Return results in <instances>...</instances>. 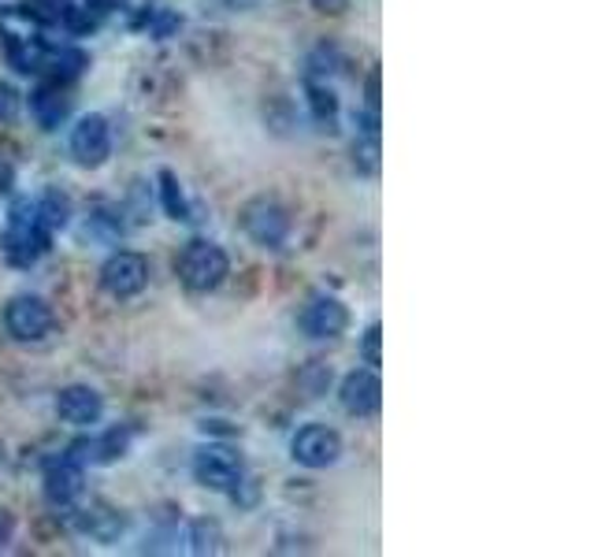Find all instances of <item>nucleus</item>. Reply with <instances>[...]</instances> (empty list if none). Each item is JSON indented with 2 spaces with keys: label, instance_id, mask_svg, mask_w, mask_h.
Listing matches in <instances>:
<instances>
[{
  "label": "nucleus",
  "instance_id": "f257e3e1",
  "mask_svg": "<svg viewBox=\"0 0 594 557\" xmlns=\"http://www.w3.org/2000/svg\"><path fill=\"white\" fill-rule=\"evenodd\" d=\"M228 253L212 242H190L178 257V279L194 294H209V290L220 287L228 279Z\"/></svg>",
  "mask_w": 594,
  "mask_h": 557
},
{
  "label": "nucleus",
  "instance_id": "f03ea898",
  "mask_svg": "<svg viewBox=\"0 0 594 557\" xmlns=\"http://www.w3.org/2000/svg\"><path fill=\"white\" fill-rule=\"evenodd\" d=\"M4 250L12 264H34L49 250V231H45L42 216H37V201H15Z\"/></svg>",
  "mask_w": 594,
  "mask_h": 557
},
{
  "label": "nucleus",
  "instance_id": "7ed1b4c3",
  "mask_svg": "<svg viewBox=\"0 0 594 557\" xmlns=\"http://www.w3.org/2000/svg\"><path fill=\"white\" fill-rule=\"evenodd\" d=\"M101 282H105L112 298H135L149 282V260L141 257V253L119 250L116 257H108L105 268H101Z\"/></svg>",
  "mask_w": 594,
  "mask_h": 557
},
{
  "label": "nucleus",
  "instance_id": "20e7f679",
  "mask_svg": "<svg viewBox=\"0 0 594 557\" xmlns=\"http://www.w3.org/2000/svg\"><path fill=\"white\" fill-rule=\"evenodd\" d=\"M4 324L19 343H42L53 332V309L42 298H15L4 313Z\"/></svg>",
  "mask_w": 594,
  "mask_h": 557
},
{
  "label": "nucleus",
  "instance_id": "39448f33",
  "mask_svg": "<svg viewBox=\"0 0 594 557\" xmlns=\"http://www.w3.org/2000/svg\"><path fill=\"white\" fill-rule=\"evenodd\" d=\"M194 476L209 490H231L242 479V457L228 446H209L194 457Z\"/></svg>",
  "mask_w": 594,
  "mask_h": 557
},
{
  "label": "nucleus",
  "instance_id": "423d86ee",
  "mask_svg": "<svg viewBox=\"0 0 594 557\" xmlns=\"http://www.w3.org/2000/svg\"><path fill=\"white\" fill-rule=\"evenodd\" d=\"M242 223H245V234L257 245H264V250H279L290 234V216L282 212L276 201H253L249 209H245Z\"/></svg>",
  "mask_w": 594,
  "mask_h": 557
},
{
  "label": "nucleus",
  "instance_id": "0eeeda50",
  "mask_svg": "<svg viewBox=\"0 0 594 557\" xmlns=\"http://www.w3.org/2000/svg\"><path fill=\"white\" fill-rule=\"evenodd\" d=\"M338 453H342V439H338V431L331 428H301L294 436V461L305 468H327L338 461Z\"/></svg>",
  "mask_w": 594,
  "mask_h": 557
},
{
  "label": "nucleus",
  "instance_id": "6e6552de",
  "mask_svg": "<svg viewBox=\"0 0 594 557\" xmlns=\"http://www.w3.org/2000/svg\"><path fill=\"white\" fill-rule=\"evenodd\" d=\"M71 153L82 167H101L112 153V135L108 123L101 116L79 119V127L71 130Z\"/></svg>",
  "mask_w": 594,
  "mask_h": 557
},
{
  "label": "nucleus",
  "instance_id": "1a4fd4ad",
  "mask_svg": "<svg viewBox=\"0 0 594 557\" xmlns=\"http://www.w3.org/2000/svg\"><path fill=\"white\" fill-rule=\"evenodd\" d=\"M338 398H342V409L350 413V417H372V413L380 409V402H383L380 375H375V372H350L342 380Z\"/></svg>",
  "mask_w": 594,
  "mask_h": 557
},
{
  "label": "nucleus",
  "instance_id": "9d476101",
  "mask_svg": "<svg viewBox=\"0 0 594 557\" xmlns=\"http://www.w3.org/2000/svg\"><path fill=\"white\" fill-rule=\"evenodd\" d=\"M56 413H60L68 423H79V428H90L105 417V402L93 386H63L56 394Z\"/></svg>",
  "mask_w": 594,
  "mask_h": 557
},
{
  "label": "nucleus",
  "instance_id": "9b49d317",
  "mask_svg": "<svg viewBox=\"0 0 594 557\" xmlns=\"http://www.w3.org/2000/svg\"><path fill=\"white\" fill-rule=\"evenodd\" d=\"M350 324V313L338 298H313L301 316V327H305L313 338H338Z\"/></svg>",
  "mask_w": 594,
  "mask_h": 557
},
{
  "label": "nucleus",
  "instance_id": "f8f14e48",
  "mask_svg": "<svg viewBox=\"0 0 594 557\" xmlns=\"http://www.w3.org/2000/svg\"><path fill=\"white\" fill-rule=\"evenodd\" d=\"M45 498H49L53 509H74L82 498V468L71 465V461H60L45 472Z\"/></svg>",
  "mask_w": 594,
  "mask_h": 557
},
{
  "label": "nucleus",
  "instance_id": "ddd939ff",
  "mask_svg": "<svg viewBox=\"0 0 594 557\" xmlns=\"http://www.w3.org/2000/svg\"><path fill=\"white\" fill-rule=\"evenodd\" d=\"M79 532L97 543H116L123 532V513H116L105 502H90L79 509Z\"/></svg>",
  "mask_w": 594,
  "mask_h": 557
},
{
  "label": "nucleus",
  "instance_id": "4468645a",
  "mask_svg": "<svg viewBox=\"0 0 594 557\" xmlns=\"http://www.w3.org/2000/svg\"><path fill=\"white\" fill-rule=\"evenodd\" d=\"M68 97L60 93V86H42L31 97V112H34V119L42 123L45 130H53V127H60L63 119H68Z\"/></svg>",
  "mask_w": 594,
  "mask_h": 557
},
{
  "label": "nucleus",
  "instance_id": "2eb2a0df",
  "mask_svg": "<svg viewBox=\"0 0 594 557\" xmlns=\"http://www.w3.org/2000/svg\"><path fill=\"white\" fill-rule=\"evenodd\" d=\"M127 442H130L127 428H112L105 439L82 442V450H90V453H82V457H90V461H116V457L127 453Z\"/></svg>",
  "mask_w": 594,
  "mask_h": 557
},
{
  "label": "nucleus",
  "instance_id": "dca6fc26",
  "mask_svg": "<svg viewBox=\"0 0 594 557\" xmlns=\"http://www.w3.org/2000/svg\"><path fill=\"white\" fill-rule=\"evenodd\" d=\"M37 216H42L45 231H60V227H68L71 220V201L60 190H49L37 201Z\"/></svg>",
  "mask_w": 594,
  "mask_h": 557
},
{
  "label": "nucleus",
  "instance_id": "f3484780",
  "mask_svg": "<svg viewBox=\"0 0 594 557\" xmlns=\"http://www.w3.org/2000/svg\"><path fill=\"white\" fill-rule=\"evenodd\" d=\"M223 546V532L216 521H197L190 532V550L194 554H216Z\"/></svg>",
  "mask_w": 594,
  "mask_h": 557
},
{
  "label": "nucleus",
  "instance_id": "a211bd4d",
  "mask_svg": "<svg viewBox=\"0 0 594 557\" xmlns=\"http://www.w3.org/2000/svg\"><path fill=\"white\" fill-rule=\"evenodd\" d=\"M353 164L368 175L380 172V135H368V138L357 141V146H353Z\"/></svg>",
  "mask_w": 594,
  "mask_h": 557
},
{
  "label": "nucleus",
  "instance_id": "6ab92c4d",
  "mask_svg": "<svg viewBox=\"0 0 594 557\" xmlns=\"http://www.w3.org/2000/svg\"><path fill=\"white\" fill-rule=\"evenodd\" d=\"M71 12V0H31V19L37 23H63Z\"/></svg>",
  "mask_w": 594,
  "mask_h": 557
},
{
  "label": "nucleus",
  "instance_id": "aec40b11",
  "mask_svg": "<svg viewBox=\"0 0 594 557\" xmlns=\"http://www.w3.org/2000/svg\"><path fill=\"white\" fill-rule=\"evenodd\" d=\"M308 105H313V116H316L319 123H335V116H338V101H335V93H331V90L308 86Z\"/></svg>",
  "mask_w": 594,
  "mask_h": 557
},
{
  "label": "nucleus",
  "instance_id": "412c9836",
  "mask_svg": "<svg viewBox=\"0 0 594 557\" xmlns=\"http://www.w3.org/2000/svg\"><path fill=\"white\" fill-rule=\"evenodd\" d=\"M298 383H301V391H305L308 398H319V394L327 391V383H331V368H324V364H308L305 372L298 375Z\"/></svg>",
  "mask_w": 594,
  "mask_h": 557
},
{
  "label": "nucleus",
  "instance_id": "4be33fe9",
  "mask_svg": "<svg viewBox=\"0 0 594 557\" xmlns=\"http://www.w3.org/2000/svg\"><path fill=\"white\" fill-rule=\"evenodd\" d=\"M160 183H164V186H160V190H164V209L172 212L175 220H186L190 212H186V197H183V190H178L175 175L164 172V175H160Z\"/></svg>",
  "mask_w": 594,
  "mask_h": 557
},
{
  "label": "nucleus",
  "instance_id": "5701e85b",
  "mask_svg": "<svg viewBox=\"0 0 594 557\" xmlns=\"http://www.w3.org/2000/svg\"><path fill=\"white\" fill-rule=\"evenodd\" d=\"M15 112H19V93L0 82V123L15 119Z\"/></svg>",
  "mask_w": 594,
  "mask_h": 557
},
{
  "label": "nucleus",
  "instance_id": "b1692460",
  "mask_svg": "<svg viewBox=\"0 0 594 557\" xmlns=\"http://www.w3.org/2000/svg\"><path fill=\"white\" fill-rule=\"evenodd\" d=\"M380 338H383L380 327H372V332H368V338H364V357H368V364H380Z\"/></svg>",
  "mask_w": 594,
  "mask_h": 557
},
{
  "label": "nucleus",
  "instance_id": "393cba45",
  "mask_svg": "<svg viewBox=\"0 0 594 557\" xmlns=\"http://www.w3.org/2000/svg\"><path fill=\"white\" fill-rule=\"evenodd\" d=\"M313 8H316V12L338 15V12H346V8H350V0H313Z\"/></svg>",
  "mask_w": 594,
  "mask_h": 557
},
{
  "label": "nucleus",
  "instance_id": "a878e982",
  "mask_svg": "<svg viewBox=\"0 0 594 557\" xmlns=\"http://www.w3.org/2000/svg\"><path fill=\"white\" fill-rule=\"evenodd\" d=\"M12 532H15L12 513H4V509H0V546H8V539H12Z\"/></svg>",
  "mask_w": 594,
  "mask_h": 557
},
{
  "label": "nucleus",
  "instance_id": "bb28decb",
  "mask_svg": "<svg viewBox=\"0 0 594 557\" xmlns=\"http://www.w3.org/2000/svg\"><path fill=\"white\" fill-rule=\"evenodd\" d=\"M368 108H372V116L380 112V74H372V82H368Z\"/></svg>",
  "mask_w": 594,
  "mask_h": 557
},
{
  "label": "nucleus",
  "instance_id": "cd10ccee",
  "mask_svg": "<svg viewBox=\"0 0 594 557\" xmlns=\"http://www.w3.org/2000/svg\"><path fill=\"white\" fill-rule=\"evenodd\" d=\"M8 190H12V167L0 160V194H8Z\"/></svg>",
  "mask_w": 594,
  "mask_h": 557
},
{
  "label": "nucleus",
  "instance_id": "c85d7f7f",
  "mask_svg": "<svg viewBox=\"0 0 594 557\" xmlns=\"http://www.w3.org/2000/svg\"><path fill=\"white\" fill-rule=\"evenodd\" d=\"M97 4V12H108V8H119V0H93Z\"/></svg>",
  "mask_w": 594,
  "mask_h": 557
},
{
  "label": "nucleus",
  "instance_id": "c756f323",
  "mask_svg": "<svg viewBox=\"0 0 594 557\" xmlns=\"http://www.w3.org/2000/svg\"><path fill=\"white\" fill-rule=\"evenodd\" d=\"M0 457H4V450H0Z\"/></svg>",
  "mask_w": 594,
  "mask_h": 557
}]
</instances>
